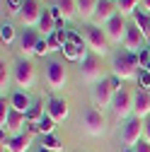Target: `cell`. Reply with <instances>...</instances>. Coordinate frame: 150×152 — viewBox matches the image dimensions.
Instances as JSON below:
<instances>
[{
	"instance_id": "1",
	"label": "cell",
	"mask_w": 150,
	"mask_h": 152,
	"mask_svg": "<svg viewBox=\"0 0 150 152\" xmlns=\"http://www.w3.org/2000/svg\"><path fill=\"white\" fill-rule=\"evenodd\" d=\"M138 53H128V51H121L111 58V72L121 80H133L138 77Z\"/></svg>"
},
{
	"instance_id": "2",
	"label": "cell",
	"mask_w": 150,
	"mask_h": 152,
	"mask_svg": "<svg viewBox=\"0 0 150 152\" xmlns=\"http://www.w3.org/2000/svg\"><path fill=\"white\" fill-rule=\"evenodd\" d=\"M85 44H87V48L95 56H109V44L111 41H109L107 31L102 27H97V24H92V27L85 29Z\"/></svg>"
},
{
	"instance_id": "3",
	"label": "cell",
	"mask_w": 150,
	"mask_h": 152,
	"mask_svg": "<svg viewBox=\"0 0 150 152\" xmlns=\"http://www.w3.org/2000/svg\"><path fill=\"white\" fill-rule=\"evenodd\" d=\"M82 128H85V133H90V135H95V138L104 135V133H107V118H104V113L97 106L85 109L82 111Z\"/></svg>"
},
{
	"instance_id": "4",
	"label": "cell",
	"mask_w": 150,
	"mask_h": 152,
	"mask_svg": "<svg viewBox=\"0 0 150 152\" xmlns=\"http://www.w3.org/2000/svg\"><path fill=\"white\" fill-rule=\"evenodd\" d=\"M140 140H143V121L133 116L121 126V145H126V150H133Z\"/></svg>"
},
{
	"instance_id": "5",
	"label": "cell",
	"mask_w": 150,
	"mask_h": 152,
	"mask_svg": "<svg viewBox=\"0 0 150 152\" xmlns=\"http://www.w3.org/2000/svg\"><path fill=\"white\" fill-rule=\"evenodd\" d=\"M12 77H15V85L17 87H22V92H27V89H32L34 87V82H36V72H34V65L24 58V61H20L15 65V70H12Z\"/></svg>"
},
{
	"instance_id": "6",
	"label": "cell",
	"mask_w": 150,
	"mask_h": 152,
	"mask_svg": "<svg viewBox=\"0 0 150 152\" xmlns=\"http://www.w3.org/2000/svg\"><path fill=\"white\" fill-rule=\"evenodd\" d=\"M65 80H68L65 65H63L61 61L51 58V61L46 63V85H49V89H63Z\"/></svg>"
},
{
	"instance_id": "7",
	"label": "cell",
	"mask_w": 150,
	"mask_h": 152,
	"mask_svg": "<svg viewBox=\"0 0 150 152\" xmlns=\"http://www.w3.org/2000/svg\"><path fill=\"white\" fill-rule=\"evenodd\" d=\"M111 111H114V118L116 121H126L131 113H133V94L128 89L116 92L114 102H111Z\"/></svg>"
},
{
	"instance_id": "8",
	"label": "cell",
	"mask_w": 150,
	"mask_h": 152,
	"mask_svg": "<svg viewBox=\"0 0 150 152\" xmlns=\"http://www.w3.org/2000/svg\"><path fill=\"white\" fill-rule=\"evenodd\" d=\"M116 97V89L114 85H111V80H99L95 87H92V102H95V106H111V102H114Z\"/></svg>"
},
{
	"instance_id": "9",
	"label": "cell",
	"mask_w": 150,
	"mask_h": 152,
	"mask_svg": "<svg viewBox=\"0 0 150 152\" xmlns=\"http://www.w3.org/2000/svg\"><path fill=\"white\" fill-rule=\"evenodd\" d=\"M80 75H82V80H87V82H92V85H97V82L102 80V63H99V56L87 53L85 61L80 63Z\"/></svg>"
},
{
	"instance_id": "10",
	"label": "cell",
	"mask_w": 150,
	"mask_h": 152,
	"mask_svg": "<svg viewBox=\"0 0 150 152\" xmlns=\"http://www.w3.org/2000/svg\"><path fill=\"white\" fill-rule=\"evenodd\" d=\"M41 12H44V10L39 7V0H24L22 12H20V22L24 24V29H34V27H39Z\"/></svg>"
},
{
	"instance_id": "11",
	"label": "cell",
	"mask_w": 150,
	"mask_h": 152,
	"mask_svg": "<svg viewBox=\"0 0 150 152\" xmlns=\"http://www.w3.org/2000/svg\"><path fill=\"white\" fill-rule=\"evenodd\" d=\"M32 140H34L32 130H24V133H20V135H10V138L3 135V147L7 152H27L32 147Z\"/></svg>"
},
{
	"instance_id": "12",
	"label": "cell",
	"mask_w": 150,
	"mask_h": 152,
	"mask_svg": "<svg viewBox=\"0 0 150 152\" xmlns=\"http://www.w3.org/2000/svg\"><path fill=\"white\" fill-rule=\"evenodd\" d=\"M119 15V3H114V0H99L97 5V15H95V22L97 27H107L114 17Z\"/></svg>"
},
{
	"instance_id": "13",
	"label": "cell",
	"mask_w": 150,
	"mask_h": 152,
	"mask_svg": "<svg viewBox=\"0 0 150 152\" xmlns=\"http://www.w3.org/2000/svg\"><path fill=\"white\" fill-rule=\"evenodd\" d=\"M107 36H109V41L111 44H124L126 39V31H128V22H126V17L124 15H116L114 20H111L107 27H104Z\"/></svg>"
},
{
	"instance_id": "14",
	"label": "cell",
	"mask_w": 150,
	"mask_h": 152,
	"mask_svg": "<svg viewBox=\"0 0 150 152\" xmlns=\"http://www.w3.org/2000/svg\"><path fill=\"white\" fill-rule=\"evenodd\" d=\"M143 39L145 34L136 27V24H128V31H126V39H124V48L128 53H140L145 46H143Z\"/></svg>"
},
{
	"instance_id": "15",
	"label": "cell",
	"mask_w": 150,
	"mask_h": 152,
	"mask_svg": "<svg viewBox=\"0 0 150 152\" xmlns=\"http://www.w3.org/2000/svg\"><path fill=\"white\" fill-rule=\"evenodd\" d=\"M24 126H27V116L20 113V111H15V109L10 106L7 121H5V126H3V135H5V133H10V135H20V133H24V130H22Z\"/></svg>"
},
{
	"instance_id": "16",
	"label": "cell",
	"mask_w": 150,
	"mask_h": 152,
	"mask_svg": "<svg viewBox=\"0 0 150 152\" xmlns=\"http://www.w3.org/2000/svg\"><path fill=\"white\" fill-rule=\"evenodd\" d=\"M133 116L140 118V121H145L150 116V92L138 89L133 94Z\"/></svg>"
},
{
	"instance_id": "17",
	"label": "cell",
	"mask_w": 150,
	"mask_h": 152,
	"mask_svg": "<svg viewBox=\"0 0 150 152\" xmlns=\"http://www.w3.org/2000/svg\"><path fill=\"white\" fill-rule=\"evenodd\" d=\"M39 41H41V34L36 31V29H24L22 36H20V51H22L24 56H34Z\"/></svg>"
},
{
	"instance_id": "18",
	"label": "cell",
	"mask_w": 150,
	"mask_h": 152,
	"mask_svg": "<svg viewBox=\"0 0 150 152\" xmlns=\"http://www.w3.org/2000/svg\"><path fill=\"white\" fill-rule=\"evenodd\" d=\"M46 113L56 123H63L68 118V102L65 99H58V97H51L49 104H46Z\"/></svg>"
},
{
	"instance_id": "19",
	"label": "cell",
	"mask_w": 150,
	"mask_h": 152,
	"mask_svg": "<svg viewBox=\"0 0 150 152\" xmlns=\"http://www.w3.org/2000/svg\"><path fill=\"white\" fill-rule=\"evenodd\" d=\"M63 56H65L68 61H78V63H82L85 56H87V44H73V41H68V44L63 46Z\"/></svg>"
},
{
	"instance_id": "20",
	"label": "cell",
	"mask_w": 150,
	"mask_h": 152,
	"mask_svg": "<svg viewBox=\"0 0 150 152\" xmlns=\"http://www.w3.org/2000/svg\"><path fill=\"white\" fill-rule=\"evenodd\" d=\"M99 0H78V17H82V22L95 20Z\"/></svg>"
},
{
	"instance_id": "21",
	"label": "cell",
	"mask_w": 150,
	"mask_h": 152,
	"mask_svg": "<svg viewBox=\"0 0 150 152\" xmlns=\"http://www.w3.org/2000/svg\"><path fill=\"white\" fill-rule=\"evenodd\" d=\"M10 106L15 109V111H20V113H24V116H27V111L32 109V99L27 97V92H15L12 94V97H10Z\"/></svg>"
},
{
	"instance_id": "22",
	"label": "cell",
	"mask_w": 150,
	"mask_h": 152,
	"mask_svg": "<svg viewBox=\"0 0 150 152\" xmlns=\"http://www.w3.org/2000/svg\"><path fill=\"white\" fill-rule=\"evenodd\" d=\"M53 5L61 10L63 20H73V17L78 15V0H56Z\"/></svg>"
},
{
	"instance_id": "23",
	"label": "cell",
	"mask_w": 150,
	"mask_h": 152,
	"mask_svg": "<svg viewBox=\"0 0 150 152\" xmlns=\"http://www.w3.org/2000/svg\"><path fill=\"white\" fill-rule=\"evenodd\" d=\"M53 130H56V121L49 116V113L36 126H32V133H39V135H53Z\"/></svg>"
},
{
	"instance_id": "24",
	"label": "cell",
	"mask_w": 150,
	"mask_h": 152,
	"mask_svg": "<svg viewBox=\"0 0 150 152\" xmlns=\"http://www.w3.org/2000/svg\"><path fill=\"white\" fill-rule=\"evenodd\" d=\"M39 29L44 31V36H49V34H53L56 29H58V24H56V20H53L51 10H44V12H41V20H39Z\"/></svg>"
},
{
	"instance_id": "25",
	"label": "cell",
	"mask_w": 150,
	"mask_h": 152,
	"mask_svg": "<svg viewBox=\"0 0 150 152\" xmlns=\"http://www.w3.org/2000/svg\"><path fill=\"white\" fill-rule=\"evenodd\" d=\"M44 116H46V113H44V104H41V102H36V104H32V109L27 111V123L36 126Z\"/></svg>"
},
{
	"instance_id": "26",
	"label": "cell",
	"mask_w": 150,
	"mask_h": 152,
	"mask_svg": "<svg viewBox=\"0 0 150 152\" xmlns=\"http://www.w3.org/2000/svg\"><path fill=\"white\" fill-rule=\"evenodd\" d=\"M41 147L49 152H63V140H58L56 135H41Z\"/></svg>"
},
{
	"instance_id": "27",
	"label": "cell",
	"mask_w": 150,
	"mask_h": 152,
	"mask_svg": "<svg viewBox=\"0 0 150 152\" xmlns=\"http://www.w3.org/2000/svg\"><path fill=\"white\" fill-rule=\"evenodd\" d=\"M143 3V0H119V15H136L138 5Z\"/></svg>"
},
{
	"instance_id": "28",
	"label": "cell",
	"mask_w": 150,
	"mask_h": 152,
	"mask_svg": "<svg viewBox=\"0 0 150 152\" xmlns=\"http://www.w3.org/2000/svg\"><path fill=\"white\" fill-rule=\"evenodd\" d=\"M133 24L145 34V31H148V27H150V17H148L145 12H140V10H136V15H133Z\"/></svg>"
},
{
	"instance_id": "29",
	"label": "cell",
	"mask_w": 150,
	"mask_h": 152,
	"mask_svg": "<svg viewBox=\"0 0 150 152\" xmlns=\"http://www.w3.org/2000/svg\"><path fill=\"white\" fill-rule=\"evenodd\" d=\"M7 85H10V72H7V65H5V61H3V63H0V92H3V99H5Z\"/></svg>"
},
{
	"instance_id": "30",
	"label": "cell",
	"mask_w": 150,
	"mask_h": 152,
	"mask_svg": "<svg viewBox=\"0 0 150 152\" xmlns=\"http://www.w3.org/2000/svg\"><path fill=\"white\" fill-rule=\"evenodd\" d=\"M0 39H3V44H12V39H15V29H12V24L3 22V27H0Z\"/></svg>"
},
{
	"instance_id": "31",
	"label": "cell",
	"mask_w": 150,
	"mask_h": 152,
	"mask_svg": "<svg viewBox=\"0 0 150 152\" xmlns=\"http://www.w3.org/2000/svg\"><path fill=\"white\" fill-rule=\"evenodd\" d=\"M138 65H140L143 70L150 65V48H143V51L138 53Z\"/></svg>"
},
{
	"instance_id": "32",
	"label": "cell",
	"mask_w": 150,
	"mask_h": 152,
	"mask_svg": "<svg viewBox=\"0 0 150 152\" xmlns=\"http://www.w3.org/2000/svg\"><path fill=\"white\" fill-rule=\"evenodd\" d=\"M138 85H140L145 92L150 89V72H148V70H140V75H138Z\"/></svg>"
},
{
	"instance_id": "33",
	"label": "cell",
	"mask_w": 150,
	"mask_h": 152,
	"mask_svg": "<svg viewBox=\"0 0 150 152\" xmlns=\"http://www.w3.org/2000/svg\"><path fill=\"white\" fill-rule=\"evenodd\" d=\"M46 53H51V48H49V41H46V36H44V39L39 41V46H36V53L34 56H41V58H44Z\"/></svg>"
},
{
	"instance_id": "34",
	"label": "cell",
	"mask_w": 150,
	"mask_h": 152,
	"mask_svg": "<svg viewBox=\"0 0 150 152\" xmlns=\"http://www.w3.org/2000/svg\"><path fill=\"white\" fill-rule=\"evenodd\" d=\"M143 140H145V142H150V116L143 121Z\"/></svg>"
},
{
	"instance_id": "35",
	"label": "cell",
	"mask_w": 150,
	"mask_h": 152,
	"mask_svg": "<svg viewBox=\"0 0 150 152\" xmlns=\"http://www.w3.org/2000/svg\"><path fill=\"white\" fill-rule=\"evenodd\" d=\"M133 152H150V142H145V140H140L136 147H133Z\"/></svg>"
},
{
	"instance_id": "36",
	"label": "cell",
	"mask_w": 150,
	"mask_h": 152,
	"mask_svg": "<svg viewBox=\"0 0 150 152\" xmlns=\"http://www.w3.org/2000/svg\"><path fill=\"white\" fill-rule=\"evenodd\" d=\"M68 41H73V44H85V41H82V36H80V34H75V31H68Z\"/></svg>"
},
{
	"instance_id": "37",
	"label": "cell",
	"mask_w": 150,
	"mask_h": 152,
	"mask_svg": "<svg viewBox=\"0 0 150 152\" xmlns=\"http://www.w3.org/2000/svg\"><path fill=\"white\" fill-rule=\"evenodd\" d=\"M143 10H145V12H150V0H143Z\"/></svg>"
},
{
	"instance_id": "38",
	"label": "cell",
	"mask_w": 150,
	"mask_h": 152,
	"mask_svg": "<svg viewBox=\"0 0 150 152\" xmlns=\"http://www.w3.org/2000/svg\"><path fill=\"white\" fill-rule=\"evenodd\" d=\"M36 152H49V150H44V147H39V150H36Z\"/></svg>"
},
{
	"instance_id": "39",
	"label": "cell",
	"mask_w": 150,
	"mask_h": 152,
	"mask_svg": "<svg viewBox=\"0 0 150 152\" xmlns=\"http://www.w3.org/2000/svg\"><path fill=\"white\" fill-rule=\"evenodd\" d=\"M126 152H133V150H126Z\"/></svg>"
},
{
	"instance_id": "40",
	"label": "cell",
	"mask_w": 150,
	"mask_h": 152,
	"mask_svg": "<svg viewBox=\"0 0 150 152\" xmlns=\"http://www.w3.org/2000/svg\"><path fill=\"white\" fill-rule=\"evenodd\" d=\"M114 3H119V0H114Z\"/></svg>"
}]
</instances>
